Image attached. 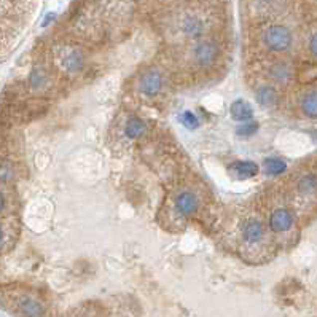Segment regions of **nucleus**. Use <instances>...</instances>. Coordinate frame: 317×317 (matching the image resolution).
<instances>
[{
  "instance_id": "nucleus-1",
  "label": "nucleus",
  "mask_w": 317,
  "mask_h": 317,
  "mask_svg": "<svg viewBox=\"0 0 317 317\" xmlns=\"http://www.w3.org/2000/svg\"><path fill=\"white\" fill-rule=\"evenodd\" d=\"M190 56L194 66L201 69H209L215 66L218 58H220V46H218L215 40L202 38L199 42H194L190 50Z\"/></svg>"
},
{
  "instance_id": "nucleus-2",
  "label": "nucleus",
  "mask_w": 317,
  "mask_h": 317,
  "mask_svg": "<svg viewBox=\"0 0 317 317\" xmlns=\"http://www.w3.org/2000/svg\"><path fill=\"white\" fill-rule=\"evenodd\" d=\"M263 42L266 48H270L271 51L276 53H284L289 51L294 43V35L289 27L281 26V24H273L263 34Z\"/></svg>"
},
{
  "instance_id": "nucleus-3",
  "label": "nucleus",
  "mask_w": 317,
  "mask_h": 317,
  "mask_svg": "<svg viewBox=\"0 0 317 317\" xmlns=\"http://www.w3.org/2000/svg\"><path fill=\"white\" fill-rule=\"evenodd\" d=\"M178 32L186 38L199 42V40H202V37H204L206 21L196 13H186L178 19Z\"/></svg>"
},
{
  "instance_id": "nucleus-4",
  "label": "nucleus",
  "mask_w": 317,
  "mask_h": 317,
  "mask_svg": "<svg viewBox=\"0 0 317 317\" xmlns=\"http://www.w3.org/2000/svg\"><path fill=\"white\" fill-rule=\"evenodd\" d=\"M58 61L61 69L67 74H80L85 67V56L77 48H62Z\"/></svg>"
},
{
  "instance_id": "nucleus-5",
  "label": "nucleus",
  "mask_w": 317,
  "mask_h": 317,
  "mask_svg": "<svg viewBox=\"0 0 317 317\" xmlns=\"http://www.w3.org/2000/svg\"><path fill=\"white\" fill-rule=\"evenodd\" d=\"M295 223V217L289 209H276L270 217V228L274 233H286Z\"/></svg>"
},
{
  "instance_id": "nucleus-6",
  "label": "nucleus",
  "mask_w": 317,
  "mask_h": 317,
  "mask_svg": "<svg viewBox=\"0 0 317 317\" xmlns=\"http://www.w3.org/2000/svg\"><path fill=\"white\" fill-rule=\"evenodd\" d=\"M161 88H162V77L157 70H150L147 74H144V77L141 78V93L145 96L149 97L158 96Z\"/></svg>"
},
{
  "instance_id": "nucleus-7",
  "label": "nucleus",
  "mask_w": 317,
  "mask_h": 317,
  "mask_svg": "<svg viewBox=\"0 0 317 317\" xmlns=\"http://www.w3.org/2000/svg\"><path fill=\"white\" fill-rule=\"evenodd\" d=\"M175 209L182 215H193L199 209V199L196 194L190 191H183L175 199Z\"/></svg>"
},
{
  "instance_id": "nucleus-8",
  "label": "nucleus",
  "mask_w": 317,
  "mask_h": 317,
  "mask_svg": "<svg viewBox=\"0 0 317 317\" xmlns=\"http://www.w3.org/2000/svg\"><path fill=\"white\" fill-rule=\"evenodd\" d=\"M242 238L249 244H258L265 238V226L260 220H249L242 228Z\"/></svg>"
},
{
  "instance_id": "nucleus-9",
  "label": "nucleus",
  "mask_w": 317,
  "mask_h": 317,
  "mask_svg": "<svg viewBox=\"0 0 317 317\" xmlns=\"http://www.w3.org/2000/svg\"><path fill=\"white\" fill-rule=\"evenodd\" d=\"M230 113H231V118L236 120V121H241V123H247V121L254 117V110H252V107L249 105V102L242 101V99H238L234 101L231 104L230 107Z\"/></svg>"
},
{
  "instance_id": "nucleus-10",
  "label": "nucleus",
  "mask_w": 317,
  "mask_h": 317,
  "mask_svg": "<svg viewBox=\"0 0 317 317\" xmlns=\"http://www.w3.org/2000/svg\"><path fill=\"white\" fill-rule=\"evenodd\" d=\"M231 170L239 178H250L258 174V166L254 161H236L231 166Z\"/></svg>"
},
{
  "instance_id": "nucleus-11",
  "label": "nucleus",
  "mask_w": 317,
  "mask_h": 317,
  "mask_svg": "<svg viewBox=\"0 0 317 317\" xmlns=\"http://www.w3.org/2000/svg\"><path fill=\"white\" fill-rule=\"evenodd\" d=\"M257 101L263 105V107H273L278 101V93H276V89L273 86H260L257 89Z\"/></svg>"
},
{
  "instance_id": "nucleus-12",
  "label": "nucleus",
  "mask_w": 317,
  "mask_h": 317,
  "mask_svg": "<svg viewBox=\"0 0 317 317\" xmlns=\"http://www.w3.org/2000/svg\"><path fill=\"white\" fill-rule=\"evenodd\" d=\"M270 75H271V78L276 81V83L284 85V83H287V81L290 80L292 69L287 66V64L278 62V64H274V66L270 69Z\"/></svg>"
},
{
  "instance_id": "nucleus-13",
  "label": "nucleus",
  "mask_w": 317,
  "mask_h": 317,
  "mask_svg": "<svg viewBox=\"0 0 317 317\" xmlns=\"http://www.w3.org/2000/svg\"><path fill=\"white\" fill-rule=\"evenodd\" d=\"M302 110L305 112L306 117L317 118V91H310L303 96L302 99Z\"/></svg>"
},
{
  "instance_id": "nucleus-14",
  "label": "nucleus",
  "mask_w": 317,
  "mask_h": 317,
  "mask_svg": "<svg viewBox=\"0 0 317 317\" xmlns=\"http://www.w3.org/2000/svg\"><path fill=\"white\" fill-rule=\"evenodd\" d=\"M145 129H147V126H145L144 121L137 117H133L126 123L125 134H126V137H129V139H139V137L145 133Z\"/></svg>"
},
{
  "instance_id": "nucleus-15",
  "label": "nucleus",
  "mask_w": 317,
  "mask_h": 317,
  "mask_svg": "<svg viewBox=\"0 0 317 317\" xmlns=\"http://www.w3.org/2000/svg\"><path fill=\"white\" fill-rule=\"evenodd\" d=\"M21 310L27 317H42L43 316V306L37 300L24 298L21 302Z\"/></svg>"
},
{
  "instance_id": "nucleus-16",
  "label": "nucleus",
  "mask_w": 317,
  "mask_h": 317,
  "mask_svg": "<svg viewBox=\"0 0 317 317\" xmlns=\"http://www.w3.org/2000/svg\"><path fill=\"white\" fill-rule=\"evenodd\" d=\"M265 169L268 175H281L282 172H286L287 162L281 158H268L265 159Z\"/></svg>"
},
{
  "instance_id": "nucleus-17",
  "label": "nucleus",
  "mask_w": 317,
  "mask_h": 317,
  "mask_svg": "<svg viewBox=\"0 0 317 317\" xmlns=\"http://www.w3.org/2000/svg\"><path fill=\"white\" fill-rule=\"evenodd\" d=\"M298 190L303 194H313L317 191V177L314 174H308L300 178L298 182Z\"/></svg>"
},
{
  "instance_id": "nucleus-18",
  "label": "nucleus",
  "mask_w": 317,
  "mask_h": 317,
  "mask_svg": "<svg viewBox=\"0 0 317 317\" xmlns=\"http://www.w3.org/2000/svg\"><path fill=\"white\" fill-rule=\"evenodd\" d=\"M178 120H180V123L188 129H196L199 126V120L193 112H183L182 115L178 117Z\"/></svg>"
},
{
  "instance_id": "nucleus-19",
  "label": "nucleus",
  "mask_w": 317,
  "mask_h": 317,
  "mask_svg": "<svg viewBox=\"0 0 317 317\" xmlns=\"http://www.w3.org/2000/svg\"><path fill=\"white\" fill-rule=\"evenodd\" d=\"M257 131H258V123H255V121H250V123L239 125L238 129H236V134L241 136V137H250V136H254Z\"/></svg>"
},
{
  "instance_id": "nucleus-20",
  "label": "nucleus",
  "mask_w": 317,
  "mask_h": 317,
  "mask_svg": "<svg viewBox=\"0 0 317 317\" xmlns=\"http://www.w3.org/2000/svg\"><path fill=\"white\" fill-rule=\"evenodd\" d=\"M46 81V74L42 70V69H34L30 74V85L34 88H40L43 86Z\"/></svg>"
},
{
  "instance_id": "nucleus-21",
  "label": "nucleus",
  "mask_w": 317,
  "mask_h": 317,
  "mask_svg": "<svg viewBox=\"0 0 317 317\" xmlns=\"http://www.w3.org/2000/svg\"><path fill=\"white\" fill-rule=\"evenodd\" d=\"M310 51H311V54L314 56V58L317 59V32H316V34L310 40Z\"/></svg>"
},
{
  "instance_id": "nucleus-22",
  "label": "nucleus",
  "mask_w": 317,
  "mask_h": 317,
  "mask_svg": "<svg viewBox=\"0 0 317 317\" xmlns=\"http://www.w3.org/2000/svg\"><path fill=\"white\" fill-rule=\"evenodd\" d=\"M3 209V196H2V193H0V210Z\"/></svg>"
},
{
  "instance_id": "nucleus-23",
  "label": "nucleus",
  "mask_w": 317,
  "mask_h": 317,
  "mask_svg": "<svg viewBox=\"0 0 317 317\" xmlns=\"http://www.w3.org/2000/svg\"><path fill=\"white\" fill-rule=\"evenodd\" d=\"M0 242H2V228H0Z\"/></svg>"
},
{
  "instance_id": "nucleus-24",
  "label": "nucleus",
  "mask_w": 317,
  "mask_h": 317,
  "mask_svg": "<svg viewBox=\"0 0 317 317\" xmlns=\"http://www.w3.org/2000/svg\"><path fill=\"white\" fill-rule=\"evenodd\" d=\"M314 136H316V139H317V133H316V134H314Z\"/></svg>"
}]
</instances>
